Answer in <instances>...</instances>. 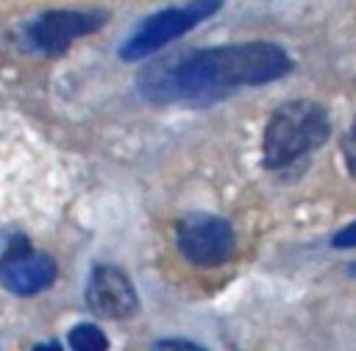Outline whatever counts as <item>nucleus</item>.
I'll return each mask as SVG.
<instances>
[{"label": "nucleus", "mask_w": 356, "mask_h": 351, "mask_svg": "<svg viewBox=\"0 0 356 351\" xmlns=\"http://www.w3.org/2000/svg\"><path fill=\"white\" fill-rule=\"evenodd\" d=\"M175 245L178 251L197 267H214L231 259L234 254V231L231 226L206 212H195L178 220L175 226Z\"/></svg>", "instance_id": "20e7f679"}, {"label": "nucleus", "mask_w": 356, "mask_h": 351, "mask_svg": "<svg viewBox=\"0 0 356 351\" xmlns=\"http://www.w3.org/2000/svg\"><path fill=\"white\" fill-rule=\"evenodd\" d=\"M342 156H345L348 173L356 178V120H353V125L348 128V134H345V139H342Z\"/></svg>", "instance_id": "1a4fd4ad"}, {"label": "nucleus", "mask_w": 356, "mask_h": 351, "mask_svg": "<svg viewBox=\"0 0 356 351\" xmlns=\"http://www.w3.org/2000/svg\"><path fill=\"white\" fill-rule=\"evenodd\" d=\"M86 304L95 315L122 320L136 312L139 298L131 279L114 265H97L86 284Z\"/></svg>", "instance_id": "39448f33"}, {"label": "nucleus", "mask_w": 356, "mask_h": 351, "mask_svg": "<svg viewBox=\"0 0 356 351\" xmlns=\"http://www.w3.org/2000/svg\"><path fill=\"white\" fill-rule=\"evenodd\" d=\"M292 58L275 42H234L189 53L178 61H161L142 78V95L167 100H203L236 86H259L284 78Z\"/></svg>", "instance_id": "f257e3e1"}, {"label": "nucleus", "mask_w": 356, "mask_h": 351, "mask_svg": "<svg viewBox=\"0 0 356 351\" xmlns=\"http://www.w3.org/2000/svg\"><path fill=\"white\" fill-rule=\"evenodd\" d=\"M153 351H209L192 340H181V337H170V340H159L153 345Z\"/></svg>", "instance_id": "9d476101"}, {"label": "nucleus", "mask_w": 356, "mask_h": 351, "mask_svg": "<svg viewBox=\"0 0 356 351\" xmlns=\"http://www.w3.org/2000/svg\"><path fill=\"white\" fill-rule=\"evenodd\" d=\"M103 25V14L92 11H47L33 20L28 28L31 42L42 53H61L75 42L78 36H86Z\"/></svg>", "instance_id": "423d86ee"}, {"label": "nucleus", "mask_w": 356, "mask_h": 351, "mask_svg": "<svg viewBox=\"0 0 356 351\" xmlns=\"http://www.w3.org/2000/svg\"><path fill=\"white\" fill-rule=\"evenodd\" d=\"M220 6H222V0H189L184 6H172V8H164L153 17H147L139 25V31L120 47V58L139 61V58L161 50L164 45L189 33L197 22L209 20Z\"/></svg>", "instance_id": "7ed1b4c3"}, {"label": "nucleus", "mask_w": 356, "mask_h": 351, "mask_svg": "<svg viewBox=\"0 0 356 351\" xmlns=\"http://www.w3.org/2000/svg\"><path fill=\"white\" fill-rule=\"evenodd\" d=\"M331 134L328 114L314 100L281 103L264 125L261 162L267 170H281L309 150L320 148Z\"/></svg>", "instance_id": "f03ea898"}, {"label": "nucleus", "mask_w": 356, "mask_h": 351, "mask_svg": "<svg viewBox=\"0 0 356 351\" xmlns=\"http://www.w3.org/2000/svg\"><path fill=\"white\" fill-rule=\"evenodd\" d=\"M331 245H334V248H356V220L348 223L345 228H339V231L334 234Z\"/></svg>", "instance_id": "9b49d317"}, {"label": "nucleus", "mask_w": 356, "mask_h": 351, "mask_svg": "<svg viewBox=\"0 0 356 351\" xmlns=\"http://www.w3.org/2000/svg\"><path fill=\"white\" fill-rule=\"evenodd\" d=\"M56 281V262L47 254L17 245L0 259V284L17 295H33Z\"/></svg>", "instance_id": "0eeeda50"}, {"label": "nucleus", "mask_w": 356, "mask_h": 351, "mask_svg": "<svg viewBox=\"0 0 356 351\" xmlns=\"http://www.w3.org/2000/svg\"><path fill=\"white\" fill-rule=\"evenodd\" d=\"M350 276H356V262H353V265H350Z\"/></svg>", "instance_id": "ddd939ff"}, {"label": "nucleus", "mask_w": 356, "mask_h": 351, "mask_svg": "<svg viewBox=\"0 0 356 351\" xmlns=\"http://www.w3.org/2000/svg\"><path fill=\"white\" fill-rule=\"evenodd\" d=\"M70 348L72 351H108V337L95 323H78L70 332Z\"/></svg>", "instance_id": "6e6552de"}, {"label": "nucleus", "mask_w": 356, "mask_h": 351, "mask_svg": "<svg viewBox=\"0 0 356 351\" xmlns=\"http://www.w3.org/2000/svg\"><path fill=\"white\" fill-rule=\"evenodd\" d=\"M31 351H61V345L58 343H42V345H33Z\"/></svg>", "instance_id": "f8f14e48"}]
</instances>
